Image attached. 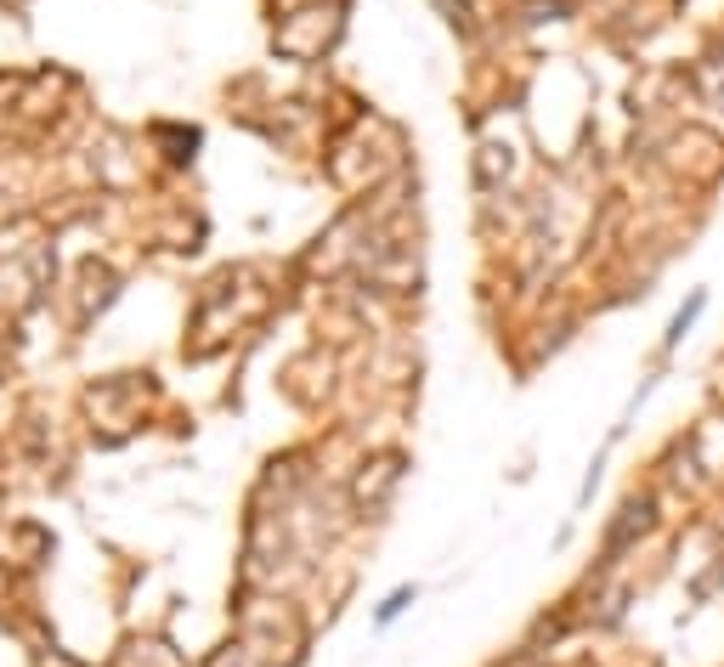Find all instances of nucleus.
Returning a JSON list of instances; mask_svg holds the SVG:
<instances>
[{
    "label": "nucleus",
    "mask_w": 724,
    "mask_h": 667,
    "mask_svg": "<svg viewBox=\"0 0 724 667\" xmlns=\"http://www.w3.org/2000/svg\"><path fill=\"white\" fill-rule=\"evenodd\" d=\"M702 312H708V289H690V300L674 312V323H668V334H663V356H674V351L685 346V334L697 328V317H702Z\"/></svg>",
    "instance_id": "obj_1"
},
{
    "label": "nucleus",
    "mask_w": 724,
    "mask_h": 667,
    "mask_svg": "<svg viewBox=\"0 0 724 667\" xmlns=\"http://www.w3.org/2000/svg\"><path fill=\"white\" fill-rule=\"evenodd\" d=\"M408 599H413V588H397V594H390L385 606H379V622H390V617H397V611L408 606Z\"/></svg>",
    "instance_id": "obj_2"
}]
</instances>
